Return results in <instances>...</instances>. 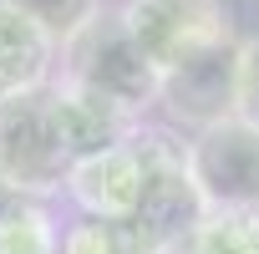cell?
<instances>
[{"mask_svg": "<svg viewBox=\"0 0 259 254\" xmlns=\"http://www.w3.org/2000/svg\"><path fill=\"white\" fill-rule=\"evenodd\" d=\"M66 66L61 76L76 87H92L112 102H122L127 112H148V102L158 97V71L143 56V46L133 41V31L122 26V16H97L92 26H81L66 46H61Z\"/></svg>", "mask_w": 259, "mask_h": 254, "instance_id": "obj_1", "label": "cell"}, {"mask_svg": "<svg viewBox=\"0 0 259 254\" xmlns=\"http://www.w3.org/2000/svg\"><path fill=\"white\" fill-rule=\"evenodd\" d=\"M46 87L0 102V188H6V193L46 198V193L66 188L71 158H66V148L56 138Z\"/></svg>", "mask_w": 259, "mask_h": 254, "instance_id": "obj_2", "label": "cell"}, {"mask_svg": "<svg viewBox=\"0 0 259 254\" xmlns=\"http://www.w3.org/2000/svg\"><path fill=\"white\" fill-rule=\"evenodd\" d=\"M234 87H239V36L224 31L193 51H183L173 66L158 71V107L173 127L203 133V127L234 117Z\"/></svg>", "mask_w": 259, "mask_h": 254, "instance_id": "obj_3", "label": "cell"}, {"mask_svg": "<svg viewBox=\"0 0 259 254\" xmlns=\"http://www.w3.org/2000/svg\"><path fill=\"white\" fill-rule=\"evenodd\" d=\"M183 158L208 214H259V127L224 117L193 133Z\"/></svg>", "mask_w": 259, "mask_h": 254, "instance_id": "obj_4", "label": "cell"}, {"mask_svg": "<svg viewBox=\"0 0 259 254\" xmlns=\"http://www.w3.org/2000/svg\"><path fill=\"white\" fill-rule=\"evenodd\" d=\"M133 148L143 158V193H138V208H133V224L158 244V254L168 244H178L208 208L188 178V158L183 148L188 143H173L168 133H153V127H138L133 133Z\"/></svg>", "mask_w": 259, "mask_h": 254, "instance_id": "obj_5", "label": "cell"}, {"mask_svg": "<svg viewBox=\"0 0 259 254\" xmlns=\"http://www.w3.org/2000/svg\"><path fill=\"white\" fill-rule=\"evenodd\" d=\"M122 26L133 31V41L143 46L153 71L173 66L183 51H193V46L229 31L219 0H127Z\"/></svg>", "mask_w": 259, "mask_h": 254, "instance_id": "obj_6", "label": "cell"}, {"mask_svg": "<svg viewBox=\"0 0 259 254\" xmlns=\"http://www.w3.org/2000/svg\"><path fill=\"white\" fill-rule=\"evenodd\" d=\"M46 97H51L56 138H61V148H66L71 163H81V158H92V153H107V148H122V143L143 127L138 112H127L122 102H112V97H102V92H92V87H76V81H66V76L51 81Z\"/></svg>", "mask_w": 259, "mask_h": 254, "instance_id": "obj_7", "label": "cell"}, {"mask_svg": "<svg viewBox=\"0 0 259 254\" xmlns=\"http://www.w3.org/2000/svg\"><path fill=\"white\" fill-rule=\"evenodd\" d=\"M66 193L76 198V208L87 219H133L138 193H143V158H138L133 138L122 148H107V153L71 163Z\"/></svg>", "mask_w": 259, "mask_h": 254, "instance_id": "obj_8", "label": "cell"}, {"mask_svg": "<svg viewBox=\"0 0 259 254\" xmlns=\"http://www.w3.org/2000/svg\"><path fill=\"white\" fill-rule=\"evenodd\" d=\"M51 61H56V46L16 6L0 0V102L41 92L51 81Z\"/></svg>", "mask_w": 259, "mask_h": 254, "instance_id": "obj_9", "label": "cell"}, {"mask_svg": "<svg viewBox=\"0 0 259 254\" xmlns=\"http://www.w3.org/2000/svg\"><path fill=\"white\" fill-rule=\"evenodd\" d=\"M0 254H61V229L46 198L11 193L0 203Z\"/></svg>", "mask_w": 259, "mask_h": 254, "instance_id": "obj_10", "label": "cell"}, {"mask_svg": "<svg viewBox=\"0 0 259 254\" xmlns=\"http://www.w3.org/2000/svg\"><path fill=\"white\" fill-rule=\"evenodd\" d=\"M163 254H259V214H203Z\"/></svg>", "mask_w": 259, "mask_h": 254, "instance_id": "obj_11", "label": "cell"}, {"mask_svg": "<svg viewBox=\"0 0 259 254\" xmlns=\"http://www.w3.org/2000/svg\"><path fill=\"white\" fill-rule=\"evenodd\" d=\"M61 254H158L133 219H81L61 234Z\"/></svg>", "mask_w": 259, "mask_h": 254, "instance_id": "obj_12", "label": "cell"}, {"mask_svg": "<svg viewBox=\"0 0 259 254\" xmlns=\"http://www.w3.org/2000/svg\"><path fill=\"white\" fill-rule=\"evenodd\" d=\"M6 6H16L51 46H66L81 26L102 16V0H6Z\"/></svg>", "mask_w": 259, "mask_h": 254, "instance_id": "obj_13", "label": "cell"}, {"mask_svg": "<svg viewBox=\"0 0 259 254\" xmlns=\"http://www.w3.org/2000/svg\"><path fill=\"white\" fill-rule=\"evenodd\" d=\"M234 117L259 127V36L239 41V87H234Z\"/></svg>", "mask_w": 259, "mask_h": 254, "instance_id": "obj_14", "label": "cell"}]
</instances>
